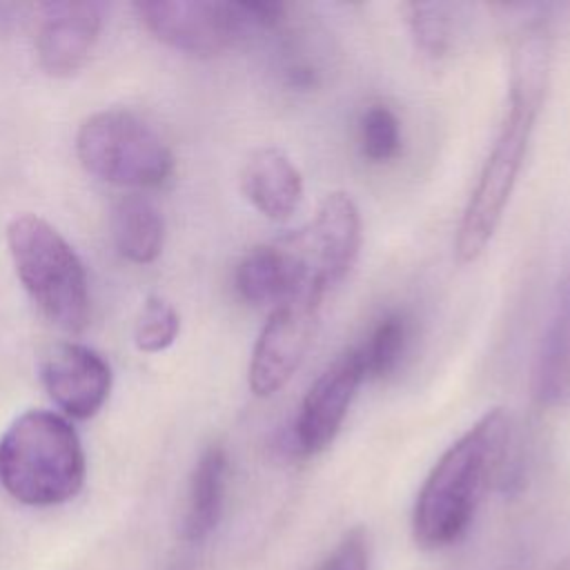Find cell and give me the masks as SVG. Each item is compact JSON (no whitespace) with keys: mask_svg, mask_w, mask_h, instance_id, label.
Listing matches in <instances>:
<instances>
[{"mask_svg":"<svg viewBox=\"0 0 570 570\" xmlns=\"http://www.w3.org/2000/svg\"><path fill=\"white\" fill-rule=\"evenodd\" d=\"M548 76V36L541 29H530L512 49L508 111L456 227L454 254L463 265L474 263L485 252L503 218L546 100Z\"/></svg>","mask_w":570,"mask_h":570,"instance_id":"6da1fadb","label":"cell"},{"mask_svg":"<svg viewBox=\"0 0 570 570\" xmlns=\"http://www.w3.org/2000/svg\"><path fill=\"white\" fill-rule=\"evenodd\" d=\"M508 443L510 419L503 407H494L439 456L412 510V534L419 548L439 550L463 537L501 468Z\"/></svg>","mask_w":570,"mask_h":570,"instance_id":"7a4b0ae2","label":"cell"},{"mask_svg":"<svg viewBox=\"0 0 570 570\" xmlns=\"http://www.w3.org/2000/svg\"><path fill=\"white\" fill-rule=\"evenodd\" d=\"M85 476V450L67 416L29 410L2 432L0 485L13 501L29 508L67 503Z\"/></svg>","mask_w":570,"mask_h":570,"instance_id":"3957f363","label":"cell"},{"mask_svg":"<svg viewBox=\"0 0 570 570\" xmlns=\"http://www.w3.org/2000/svg\"><path fill=\"white\" fill-rule=\"evenodd\" d=\"M16 274L42 312L62 332H82L91 314L87 269L67 238L45 218L20 214L7 227Z\"/></svg>","mask_w":570,"mask_h":570,"instance_id":"277c9868","label":"cell"},{"mask_svg":"<svg viewBox=\"0 0 570 570\" xmlns=\"http://www.w3.org/2000/svg\"><path fill=\"white\" fill-rule=\"evenodd\" d=\"M140 22L167 47L189 56H218L254 33L272 31L285 16L281 2L154 0L138 2Z\"/></svg>","mask_w":570,"mask_h":570,"instance_id":"5b68a950","label":"cell"},{"mask_svg":"<svg viewBox=\"0 0 570 570\" xmlns=\"http://www.w3.org/2000/svg\"><path fill=\"white\" fill-rule=\"evenodd\" d=\"M76 156L91 176L125 189H154L174 174L169 145L129 109L91 114L76 134Z\"/></svg>","mask_w":570,"mask_h":570,"instance_id":"8992f818","label":"cell"},{"mask_svg":"<svg viewBox=\"0 0 570 570\" xmlns=\"http://www.w3.org/2000/svg\"><path fill=\"white\" fill-rule=\"evenodd\" d=\"M323 296V292L305 289L269 312L247 370L249 390L256 396L281 392L296 374L312 345Z\"/></svg>","mask_w":570,"mask_h":570,"instance_id":"52a82bcc","label":"cell"},{"mask_svg":"<svg viewBox=\"0 0 570 570\" xmlns=\"http://www.w3.org/2000/svg\"><path fill=\"white\" fill-rule=\"evenodd\" d=\"M312 281L327 292L341 283L358 258L363 232L356 203L345 191L327 194L312 223L287 236Z\"/></svg>","mask_w":570,"mask_h":570,"instance_id":"ba28073f","label":"cell"},{"mask_svg":"<svg viewBox=\"0 0 570 570\" xmlns=\"http://www.w3.org/2000/svg\"><path fill=\"white\" fill-rule=\"evenodd\" d=\"M363 381L365 374L354 347L318 374L305 392L292 425V445L298 454L314 456L336 439Z\"/></svg>","mask_w":570,"mask_h":570,"instance_id":"9c48e42d","label":"cell"},{"mask_svg":"<svg viewBox=\"0 0 570 570\" xmlns=\"http://www.w3.org/2000/svg\"><path fill=\"white\" fill-rule=\"evenodd\" d=\"M40 381L65 416L85 421L98 414L109 399L111 367L96 350L65 341L45 352Z\"/></svg>","mask_w":570,"mask_h":570,"instance_id":"30bf717a","label":"cell"},{"mask_svg":"<svg viewBox=\"0 0 570 570\" xmlns=\"http://www.w3.org/2000/svg\"><path fill=\"white\" fill-rule=\"evenodd\" d=\"M105 24L102 2H49L40 11L36 53L45 73L73 76L89 60Z\"/></svg>","mask_w":570,"mask_h":570,"instance_id":"8fae6325","label":"cell"},{"mask_svg":"<svg viewBox=\"0 0 570 570\" xmlns=\"http://www.w3.org/2000/svg\"><path fill=\"white\" fill-rule=\"evenodd\" d=\"M234 285L245 303L272 309L305 289L323 292L287 238L249 249L236 267Z\"/></svg>","mask_w":570,"mask_h":570,"instance_id":"7c38bea8","label":"cell"},{"mask_svg":"<svg viewBox=\"0 0 570 570\" xmlns=\"http://www.w3.org/2000/svg\"><path fill=\"white\" fill-rule=\"evenodd\" d=\"M240 189L249 205L269 220H287L303 200V174L296 163L276 147L254 151L240 171Z\"/></svg>","mask_w":570,"mask_h":570,"instance_id":"4fadbf2b","label":"cell"},{"mask_svg":"<svg viewBox=\"0 0 570 570\" xmlns=\"http://www.w3.org/2000/svg\"><path fill=\"white\" fill-rule=\"evenodd\" d=\"M532 396L543 407L570 401V269L559 283L532 367Z\"/></svg>","mask_w":570,"mask_h":570,"instance_id":"5bb4252c","label":"cell"},{"mask_svg":"<svg viewBox=\"0 0 570 570\" xmlns=\"http://www.w3.org/2000/svg\"><path fill=\"white\" fill-rule=\"evenodd\" d=\"M227 454L220 445H207L194 463L180 514V539L205 541L220 523L227 494Z\"/></svg>","mask_w":570,"mask_h":570,"instance_id":"9a60e30c","label":"cell"},{"mask_svg":"<svg viewBox=\"0 0 570 570\" xmlns=\"http://www.w3.org/2000/svg\"><path fill=\"white\" fill-rule=\"evenodd\" d=\"M111 238L118 254L131 263H154L165 243V223L151 200L131 194L122 196L111 209Z\"/></svg>","mask_w":570,"mask_h":570,"instance_id":"2e32d148","label":"cell"},{"mask_svg":"<svg viewBox=\"0 0 570 570\" xmlns=\"http://www.w3.org/2000/svg\"><path fill=\"white\" fill-rule=\"evenodd\" d=\"M407 343V321L401 314L383 316L367 338L356 345V356L361 361L365 379H381L392 372Z\"/></svg>","mask_w":570,"mask_h":570,"instance_id":"e0dca14e","label":"cell"},{"mask_svg":"<svg viewBox=\"0 0 570 570\" xmlns=\"http://www.w3.org/2000/svg\"><path fill=\"white\" fill-rule=\"evenodd\" d=\"M180 332V316L176 307L160 298L149 296L140 307L134 325V343L145 354H158L171 347Z\"/></svg>","mask_w":570,"mask_h":570,"instance_id":"ac0fdd59","label":"cell"},{"mask_svg":"<svg viewBox=\"0 0 570 570\" xmlns=\"http://www.w3.org/2000/svg\"><path fill=\"white\" fill-rule=\"evenodd\" d=\"M405 11L416 47L428 56H443L452 42V7L443 2H410Z\"/></svg>","mask_w":570,"mask_h":570,"instance_id":"d6986e66","label":"cell"},{"mask_svg":"<svg viewBox=\"0 0 570 570\" xmlns=\"http://www.w3.org/2000/svg\"><path fill=\"white\" fill-rule=\"evenodd\" d=\"M401 149V125L385 105H372L361 118V154L370 163H387Z\"/></svg>","mask_w":570,"mask_h":570,"instance_id":"ffe728a7","label":"cell"},{"mask_svg":"<svg viewBox=\"0 0 570 570\" xmlns=\"http://www.w3.org/2000/svg\"><path fill=\"white\" fill-rule=\"evenodd\" d=\"M321 570H372L367 532L363 528L347 530Z\"/></svg>","mask_w":570,"mask_h":570,"instance_id":"44dd1931","label":"cell"}]
</instances>
